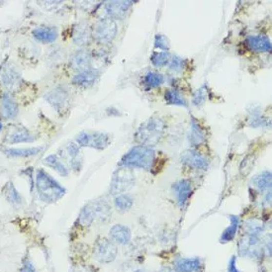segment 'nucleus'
<instances>
[{
	"label": "nucleus",
	"mask_w": 272,
	"mask_h": 272,
	"mask_svg": "<svg viewBox=\"0 0 272 272\" xmlns=\"http://www.w3.org/2000/svg\"><path fill=\"white\" fill-rule=\"evenodd\" d=\"M36 186L40 198L47 203L56 202L66 194V189L44 169L37 171Z\"/></svg>",
	"instance_id": "1"
},
{
	"label": "nucleus",
	"mask_w": 272,
	"mask_h": 272,
	"mask_svg": "<svg viewBox=\"0 0 272 272\" xmlns=\"http://www.w3.org/2000/svg\"><path fill=\"white\" fill-rule=\"evenodd\" d=\"M154 162V150L150 147L138 146L129 150L121 160L120 166L150 170Z\"/></svg>",
	"instance_id": "2"
},
{
	"label": "nucleus",
	"mask_w": 272,
	"mask_h": 272,
	"mask_svg": "<svg viewBox=\"0 0 272 272\" xmlns=\"http://www.w3.org/2000/svg\"><path fill=\"white\" fill-rule=\"evenodd\" d=\"M164 128L165 124L163 119L152 117L140 126L135 138L139 143L143 144L146 147L153 146L159 143V141L163 137Z\"/></svg>",
	"instance_id": "3"
},
{
	"label": "nucleus",
	"mask_w": 272,
	"mask_h": 272,
	"mask_svg": "<svg viewBox=\"0 0 272 272\" xmlns=\"http://www.w3.org/2000/svg\"><path fill=\"white\" fill-rule=\"evenodd\" d=\"M108 216V204L105 201H93L82 209L79 220L82 226H90L96 220L103 221Z\"/></svg>",
	"instance_id": "4"
},
{
	"label": "nucleus",
	"mask_w": 272,
	"mask_h": 272,
	"mask_svg": "<svg viewBox=\"0 0 272 272\" xmlns=\"http://www.w3.org/2000/svg\"><path fill=\"white\" fill-rule=\"evenodd\" d=\"M135 183V176L130 168L121 167L115 171L110 186L112 194H121L130 189Z\"/></svg>",
	"instance_id": "5"
},
{
	"label": "nucleus",
	"mask_w": 272,
	"mask_h": 272,
	"mask_svg": "<svg viewBox=\"0 0 272 272\" xmlns=\"http://www.w3.org/2000/svg\"><path fill=\"white\" fill-rule=\"evenodd\" d=\"M117 34V24L111 18H104L99 20L93 28L92 36L96 41L102 44H107L113 41Z\"/></svg>",
	"instance_id": "6"
},
{
	"label": "nucleus",
	"mask_w": 272,
	"mask_h": 272,
	"mask_svg": "<svg viewBox=\"0 0 272 272\" xmlns=\"http://www.w3.org/2000/svg\"><path fill=\"white\" fill-rule=\"evenodd\" d=\"M76 142L82 147H91L97 150H103L108 146L110 137L103 133L82 132L76 136Z\"/></svg>",
	"instance_id": "7"
},
{
	"label": "nucleus",
	"mask_w": 272,
	"mask_h": 272,
	"mask_svg": "<svg viewBox=\"0 0 272 272\" xmlns=\"http://www.w3.org/2000/svg\"><path fill=\"white\" fill-rule=\"evenodd\" d=\"M118 249L116 245L108 240H100L96 243L94 256L100 263H110L116 259Z\"/></svg>",
	"instance_id": "8"
},
{
	"label": "nucleus",
	"mask_w": 272,
	"mask_h": 272,
	"mask_svg": "<svg viewBox=\"0 0 272 272\" xmlns=\"http://www.w3.org/2000/svg\"><path fill=\"white\" fill-rule=\"evenodd\" d=\"M133 1H109L106 4V12L111 19H123L130 7L133 5Z\"/></svg>",
	"instance_id": "9"
},
{
	"label": "nucleus",
	"mask_w": 272,
	"mask_h": 272,
	"mask_svg": "<svg viewBox=\"0 0 272 272\" xmlns=\"http://www.w3.org/2000/svg\"><path fill=\"white\" fill-rule=\"evenodd\" d=\"M181 162L191 167L197 169H207L209 166L208 161L205 159L202 154L195 150H186L181 154Z\"/></svg>",
	"instance_id": "10"
},
{
	"label": "nucleus",
	"mask_w": 272,
	"mask_h": 272,
	"mask_svg": "<svg viewBox=\"0 0 272 272\" xmlns=\"http://www.w3.org/2000/svg\"><path fill=\"white\" fill-rule=\"evenodd\" d=\"M259 239L258 236L246 235L240 243V252L242 256L259 257Z\"/></svg>",
	"instance_id": "11"
},
{
	"label": "nucleus",
	"mask_w": 272,
	"mask_h": 272,
	"mask_svg": "<svg viewBox=\"0 0 272 272\" xmlns=\"http://www.w3.org/2000/svg\"><path fill=\"white\" fill-rule=\"evenodd\" d=\"M0 113L5 119H13L17 116L18 107L9 93H4L0 100Z\"/></svg>",
	"instance_id": "12"
},
{
	"label": "nucleus",
	"mask_w": 272,
	"mask_h": 272,
	"mask_svg": "<svg viewBox=\"0 0 272 272\" xmlns=\"http://www.w3.org/2000/svg\"><path fill=\"white\" fill-rule=\"evenodd\" d=\"M174 195L177 196V202L181 207H183L188 201L190 197L192 187L188 180H179L172 186Z\"/></svg>",
	"instance_id": "13"
},
{
	"label": "nucleus",
	"mask_w": 272,
	"mask_h": 272,
	"mask_svg": "<svg viewBox=\"0 0 272 272\" xmlns=\"http://www.w3.org/2000/svg\"><path fill=\"white\" fill-rule=\"evenodd\" d=\"M91 60L92 57L89 52L85 50L77 51L71 59V67L80 72L89 70L91 66Z\"/></svg>",
	"instance_id": "14"
},
{
	"label": "nucleus",
	"mask_w": 272,
	"mask_h": 272,
	"mask_svg": "<svg viewBox=\"0 0 272 272\" xmlns=\"http://www.w3.org/2000/svg\"><path fill=\"white\" fill-rule=\"evenodd\" d=\"M46 99L48 100V102L51 105L54 106V108L56 109L57 111H60L61 109H63L66 106V103L68 100V92L64 88L56 87V88H54V90H52L51 92L48 93Z\"/></svg>",
	"instance_id": "15"
},
{
	"label": "nucleus",
	"mask_w": 272,
	"mask_h": 272,
	"mask_svg": "<svg viewBox=\"0 0 272 272\" xmlns=\"http://www.w3.org/2000/svg\"><path fill=\"white\" fill-rule=\"evenodd\" d=\"M246 42L248 47L255 52H269L271 50V42L262 35L249 36Z\"/></svg>",
	"instance_id": "16"
},
{
	"label": "nucleus",
	"mask_w": 272,
	"mask_h": 272,
	"mask_svg": "<svg viewBox=\"0 0 272 272\" xmlns=\"http://www.w3.org/2000/svg\"><path fill=\"white\" fill-rule=\"evenodd\" d=\"M110 237L113 242L119 245H126L131 240V231L123 225H115L110 230Z\"/></svg>",
	"instance_id": "17"
},
{
	"label": "nucleus",
	"mask_w": 272,
	"mask_h": 272,
	"mask_svg": "<svg viewBox=\"0 0 272 272\" xmlns=\"http://www.w3.org/2000/svg\"><path fill=\"white\" fill-rule=\"evenodd\" d=\"M99 74L96 70H85L82 72H79L72 80L73 84L82 86V87H89L95 83Z\"/></svg>",
	"instance_id": "18"
},
{
	"label": "nucleus",
	"mask_w": 272,
	"mask_h": 272,
	"mask_svg": "<svg viewBox=\"0 0 272 272\" xmlns=\"http://www.w3.org/2000/svg\"><path fill=\"white\" fill-rule=\"evenodd\" d=\"M32 34L38 41L43 43H52L55 41V39L57 38V32L55 28L49 26L36 28L33 30Z\"/></svg>",
	"instance_id": "19"
},
{
	"label": "nucleus",
	"mask_w": 272,
	"mask_h": 272,
	"mask_svg": "<svg viewBox=\"0 0 272 272\" xmlns=\"http://www.w3.org/2000/svg\"><path fill=\"white\" fill-rule=\"evenodd\" d=\"M91 37V31L89 29L88 24L80 23L74 28L73 32V42L79 46H84L88 44Z\"/></svg>",
	"instance_id": "20"
},
{
	"label": "nucleus",
	"mask_w": 272,
	"mask_h": 272,
	"mask_svg": "<svg viewBox=\"0 0 272 272\" xmlns=\"http://www.w3.org/2000/svg\"><path fill=\"white\" fill-rule=\"evenodd\" d=\"M200 267L198 259H178L174 261V270L177 272L197 271Z\"/></svg>",
	"instance_id": "21"
},
{
	"label": "nucleus",
	"mask_w": 272,
	"mask_h": 272,
	"mask_svg": "<svg viewBox=\"0 0 272 272\" xmlns=\"http://www.w3.org/2000/svg\"><path fill=\"white\" fill-rule=\"evenodd\" d=\"M36 138L32 135L28 130L20 129L16 130L10 136L8 137L7 141L10 144H18V143H31L34 142Z\"/></svg>",
	"instance_id": "22"
},
{
	"label": "nucleus",
	"mask_w": 272,
	"mask_h": 272,
	"mask_svg": "<svg viewBox=\"0 0 272 272\" xmlns=\"http://www.w3.org/2000/svg\"><path fill=\"white\" fill-rule=\"evenodd\" d=\"M189 141L191 145L193 146H199L205 141V134L200 127V125L196 122L194 119H192L191 122L190 135H189Z\"/></svg>",
	"instance_id": "23"
},
{
	"label": "nucleus",
	"mask_w": 272,
	"mask_h": 272,
	"mask_svg": "<svg viewBox=\"0 0 272 272\" xmlns=\"http://www.w3.org/2000/svg\"><path fill=\"white\" fill-rule=\"evenodd\" d=\"M44 163L47 164L48 166L54 168V170L60 173L63 177H68V169L66 167V165L61 162V160L55 156V154H51L47 157L44 160Z\"/></svg>",
	"instance_id": "24"
},
{
	"label": "nucleus",
	"mask_w": 272,
	"mask_h": 272,
	"mask_svg": "<svg viewBox=\"0 0 272 272\" xmlns=\"http://www.w3.org/2000/svg\"><path fill=\"white\" fill-rule=\"evenodd\" d=\"M230 221H231V225L230 227H228L225 231L223 232L222 237H221V242L222 243H227V242H231V240L235 238L238 228H239V224H240V219L237 216H230Z\"/></svg>",
	"instance_id": "25"
},
{
	"label": "nucleus",
	"mask_w": 272,
	"mask_h": 272,
	"mask_svg": "<svg viewBox=\"0 0 272 272\" xmlns=\"http://www.w3.org/2000/svg\"><path fill=\"white\" fill-rule=\"evenodd\" d=\"M67 152L69 157V163L73 169H81L82 167V161L80 160V148L75 144H69L67 147Z\"/></svg>",
	"instance_id": "26"
},
{
	"label": "nucleus",
	"mask_w": 272,
	"mask_h": 272,
	"mask_svg": "<svg viewBox=\"0 0 272 272\" xmlns=\"http://www.w3.org/2000/svg\"><path fill=\"white\" fill-rule=\"evenodd\" d=\"M42 148H26V149H8L4 150V152L13 158H27L38 154L41 150Z\"/></svg>",
	"instance_id": "27"
},
{
	"label": "nucleus",
	"mask_w": 272,
	"mask_h": 272,
	"mask_svg": "<svg viewBox=\"0 0 272 272\" xmlns=\"http://www.w3.org/2000/svg\"><path fill=\"white\" fill-rule=\"evenodd\" d=\"M255 185L260 191L267 190L271 187V173L269 171H264L254 179Z\"/></svg>",
	"instance_id": "28"
},
{
	"label": "nucleus",
	"mask_w": 272,
	"mask_h": 272,
	"mask_svg": "<svg viewBox=\"0 0 272 272\" xmlns=\"http://www.w3.org/2000/svg\"><path fill=\"white\" fill-rule=\"evenodd\" d=\"M165 100L168 104L171 105H177V106H186V101L184 98L180 95L177 90L174 89H169L165 92Z\"/></svg>",
	"instance_id": "29"
},
{
	"label": "nucleus",
	"mask_w": 272,
	"mask_h": 272,
	"mask_svg": "<svg viewBox=\"0 0 272 272\" xmlns=\"http://www.w3.org/2000/svg\"><path fill=\"white\" fill-rule=\"evenodd\" d=\"M163 75L159 72H148L144 77V84L148 87L153 88L160 86L163 82Z\"/></svg>",
	"instance_id": "30"
},
{
	"label": "nucleus",
	"mask_w": 272,
	"mask_h": 272,
	"mask_svg": "<svg viewBox=\"0 0 272 272\" xmlns=\"http://www.w3.org/2000/svg\"><path fill=\"white\" fill-rule=\"evenodd\" d=\"M115 206L120 211H127L133 206V199L128 194H119L115 198Z\"/></svg>",
	"instance_id": "31"
},
{
	"label": "nucleus",
	"mask_w": 272,
	"mask_h": 272,
	"mask_svg": "<svg viewBox=\"0 0 272 272\" xmlns=\"http://www.w3.org/2000/svg\"><path fill=\"white\" fill-rule=\"evenodd\" d=\"M170 55L166 52H160V53H154L151 55L150 61L152 63V65H154L156 67H164L167 64H169L170 61Z\"/></svg>",
	"instance_id": "32"
},
{
	"label": "nucleus",
	"mask_w": 272,
	"mask_h": 272,
	"mask_svg": "<svg viewBox=\"0 0 272 272\" xmlns=\"http://www.w3.org/2000/svg\"><path fill=\"white\" fill-rule=\"evenodd\" d=\"M245 230L246 235H251V236H258L263 230V225L257 220H250L245 225Z\"/></svg>",
	"instance_id": "33"
},
{
	"label": "nucleus",
	"mask_w": 272,
	"mask_h": 272,
	"mask_svg": "<svg viewBox=\"0 0 272 272\" xmlns=\"http://www.w3.org/2000/svg\"><path fill=\"white\" fill-rule=\"evenodd\" d=\"M6 197L9 200V202L15 205H19L22 203V197L16 190L12 183L7 184V191H6Z\"/></svg>",
	"instance_id": "34"
},
{
	"label": "nucleus",
	"mask_w": 272,
	"mask_h": 272,
	"mask_svg": "<svg viewBox=\"0 0 272 272\" xmlns=\"http://www.w3.org/2000/svg\"><path fill=\"white\" fill-rule=\"evenodd\" d=\"M18 74L11 68H7L2 74V82L7 86H14L18 82Z\"/></svg>",
	"instance_id": "35"
},
{
	"label": "nucleus",
	"mask_w": 272,
	"mask_h": 272,
	"mask_svg": "<svg viewBox=\"0 0 272 272\" xmlns=\"http://www.w3.org/2000/svg\"><path fill=\"white\" fill-rule=\"evenodd\" d=\"M154 46L158 49H161L163 51H167L169 49V41L167 40V38L165 36H163L162 34H158L154 38Z\"/></svg>",
	"instance_id": "36"
},
{
	"label": "nucleus",
	"mask_w": 272,
	"mask_h": 272,
	"mask_svg": "<svg viewBox=\"0 0 272 272\" xmlns=\"http://www.w3.org/2000/svg\"><path fill=\"white\" fill-rule=\"evenodd\" d=\"M206 97H207V91H206V87L203 86L195 92V94L193 96V103L195 105H200L204 103Z\"/></svg>",
	"instance_id": "37"
},
{
	"label": "nucleus",
	"mask_w": 272,
	"mask_h": 272,
	"mask_svg": "<svg viewBox=\"0 0 272 272\" xmlns=\"http://www.w3.org/2000/svg\"><path fill=\"white\" fill-rule=\"evenodd\" d=\"M169 67L176 71H179L184 67V60L179 56H173L169 61Z\"/></svg>",
	"instance_id": "38"
},
{
	"label": "nucleus",
	"mask_w": 272,
	"mask_h": 272,
	"mask_svg": "<svg viewBox=\"0 0 272 272\" xmlns=\"http://www.w3.org/2000/svg\"><path fill=\"white\" fill-rule=\"evenodd\" d=\"M254 163H255V162L251 160V161H248V157L246 158V159H245L244 160V162H243V164H242V166H244L245 165V167H241V170H242V172L244 171V170H246L245 171V174L247 173V172H249L250 171V168L252 167V165H254Z\"/></svg>",
	"instance_id": "39"
},
{
	"label": "nucleus",
	"mask_w": 272,
	"mask_h": 272,
	"mask_svg": "<svg viewBox=\"0 0 272 272\" xmlns=\"http://www.w3.org/2000/svg\"><path fill=\"white\" fill-rule=\"evenodd\" d=\"M21 272H37L34 265L32 264V262L30 260H25L24 263H23V266H22V269Z\"/></svg>",
	"instance_id": "40"
},
{
	"label": "nucleus",
	"mask_w": 272,
	"mask_h": 272,
	"mask_svg": "<svg viewBox=\"0 0 272 272\" xmlns=\"http://www.w3.org/2000/svg\"><path fill=\"white\" fill-rule=\"evenodd\" d=\"M228 271L229 272H241L236 266V258L232 257L230 262H229V267H228Z\"/></svg>",
	"instance_id": "41"
},
{
	"label": "nucleus",
	"mask_w": 272,
	"mask_h": 272,
	"mask_svg": "<svg viewBox=\"0 0 272 272\" xmlns=\"http://www.w3.org/2000/svg\"><path fill=\"white\" fill-rule=\"evenodd\" d=\"M71 272H93L91 271L89 268L87 267H83V266H79V267H75L74 269H72Z\"/></svg>",
	"instance_id": "42"
},
{
	"label": "nucleus",
	"mask_w": 272,
	"mask_h": 272,
	"mask_svg": "<svg viewBox=\"0 0 272 272\" xmlns=\"http://www.w3.org/2000/svg\"><path fill=\"white\" fill-rule=\"evenodd\" d=\"M158 272H172L169 268H163V269H161L160 271Z\"/></svg>",
	"instance_id": "43"
},
{
	"label": "nucleus",
	"mask_w": 272,
	"mask_h": 272,
	"mask_svg": "<svg viewBox=\"0 0 272 272\" xmlns=\"http://www.w3.org/2000/svg\"><path fill=\"white\" fill-rule=\"evenodd\" d=\"M1 130H2V123L0 121V132H1Z\"/></svg>",
	"instance_id": "44"
}]
</instances>
